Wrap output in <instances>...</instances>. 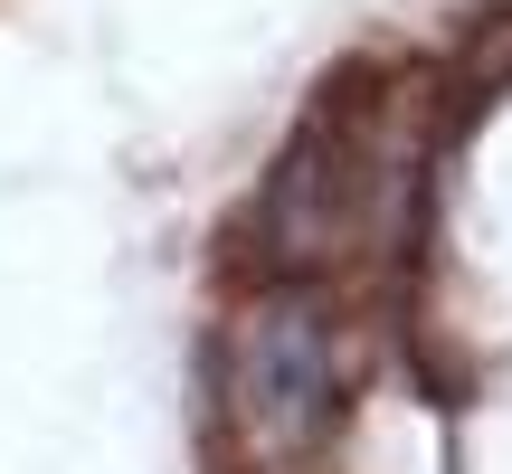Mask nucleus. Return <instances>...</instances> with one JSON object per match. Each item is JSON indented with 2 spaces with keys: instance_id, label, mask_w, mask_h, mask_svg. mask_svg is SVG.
Listing matches in <instances>:
<instances>
[{
  "instance_id": "1",
  "label": "nucleus",
  "mask_w": 512,
  "mask_h": 474,
  "mask_svg": "<svg viewBox=\"0 0 512 474\" xmlns=\"http://www.w3.org/2000/svg\"><path fill=\"white\" fill-rule=\"evenodd\" d=\"M219 408L238 427V446L256 465H275V474L323 456L332 427H342V342H332L323 294L285 285V294H256L238 323H228Z\"/></svg>"
}]
</instances>
